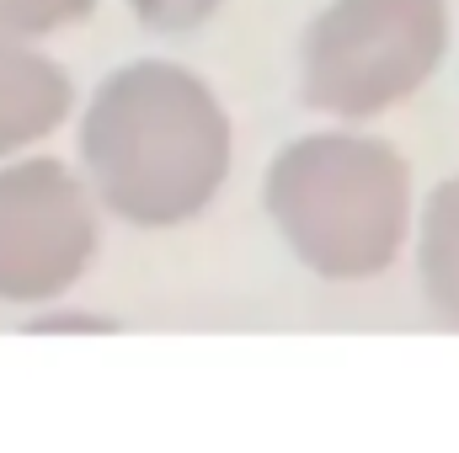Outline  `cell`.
Returning <instances> with one entry per match:
<instances>
[{
  "label": "cell",
  "mask_w": 459,
  "mask_h": 453,
  "mask_svg": "<svg viewBox=\"0 0 459 453\" xmlns=\"http://www.w3.org/2000/svg\"><path fill=\"white\" fill-rule=\"evenodd\" d=\"M449 54V0H326L299 38V102L374 123L411 102Z\"/></svg>",
  "instance_id": "3957f363"
},
{
  "label": "cell",
  "mask_w": 459,
  "mask_h": 453,
  "mask_svg": "<svg viewBox=\"0 0 459 453\" xmlns=\"http://www.w3.org/2000/svg\"><path fill=\"white\" fill-rule=\"evenodd\" d=\"M230 0H123V11L155 32V38H193L198 27H209Z\"/></svg>",
  "instance_id": "ba28073f"
},
{
  "label": "cell",
  "mask_w": 459,
  "mask_h": 453,
  "mask_svg": "<svg viewBox=\"0 0 459 453\" xmlns=\"http://www.w3.org/2000/svg\"><path fill=\"white\" fill-rule=\"evenodd\" d=\"M75 166L102 214L144 235L187 229L225 198L235 117L182 59H128L108 70L75 113Z\"/></svg>",
  "instance_id": "6da1fadb"
},
{
  "label": "cell",
  "mask_w": 459,
  "mask_h": 453,
  "mask_svg": "<svg viewBox=\"0 0 459 453\" xmlns=\"http://www.w3.org/2000/svg\"><path fill=\"white\" fill-rule=\"evenodd\" d=\"M102 203L65 155L0 160V304H65L102 256Z\"/></svg>",
  "instance_id": "277c9868"
},
{
  "label": "cell",
  "mask_w": 459,
  "mask_h": 453,
  "mask_svg": "<svg viewBox=\"0 0 459 453\" xmlns=\"http://www.w3.org/2000/svg\"><path fill=\"white\" fill-rule=\"evenodd\" d=\"M123 321L113 315H97V310H59V304H43V310H32V321H27V331L32 337H54V331H117Z\"/></svg>",
  "instance_id": "9c48e42d"
},
{
  "label": "cell",
  "mask_w": 459,
  "mask_h": 453,
  "mask_svg": "<svg viewBox=\"0 0 459 453\" xmlns=\"http://www.w3.org/2000/svg\"><path fill=\"white\" fill-rule=\"evenodd\" d=\"M411 245H417V283L428 310L459 331V171L422 198Z\"/></svg>",
  "instance_id": "8992f818"
},
{
  "label": "cell",
  "mask_w": 459,
  "mask_h": 453,
  "mask_svg": "<svg viewBox=\"0 0 459 453\" xmlns=\"http://www.w3.org/2000/svg\"><path fill=\"white\" fill-rule=\"evenodd\" d=\"M97 16V0H0V38L48 43Z\"/></svg>",
  "instance_id": "52a82bcc"
},
{
  "label": "cell",
  "mask_w": 459,
  "mask_h": 453,
  "mask_svg": "<svg viewBox=\"0 0 459 453\" xmlns=\"http://www.w3.org/2000/svg\"><path fill=\"white\" fill-rule=\"evenodd\" d=\"M81 113L70 70L27 38H0V160L43 150Z\"/></svg>",
  "instance_id": "5b68a950"
},
{
  "label": "cell",
  "mask_w": 459,
  "mask_h": 453,
  "mask_svg": "<svg viewBox=\"0 0 459 453\" xmlns=\"http://www.w3.org/2000/svg\"><path fill=\"white\" fill-rule=\"evenodd\" d=\"M262 209L283 251L321 283L390 272L417 225L406 155L363 123L289 139L262 171Z\"/></svg>",
  "instance_id": "7a4b0ae2"
}]
</instances>
